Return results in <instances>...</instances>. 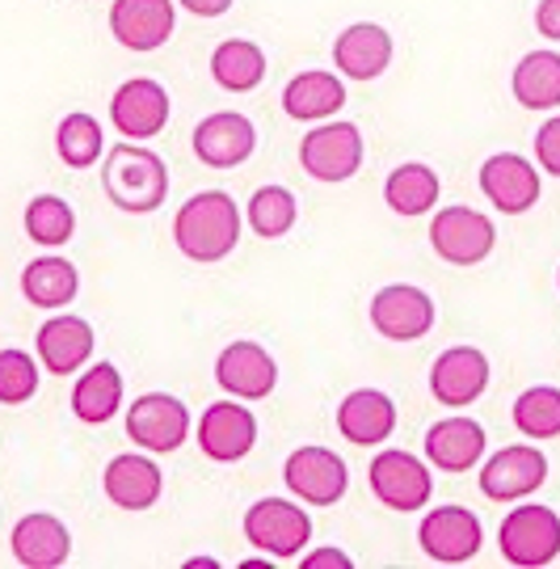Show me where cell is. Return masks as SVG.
I'll list each match as a JSON object with an SVG mask.
<instances>
[{
    "instance_id": "obj_28",
    "label": "cell",
    "mask_w": 560,
    "mask_h": 569,
    "mask_svg": "<svg viewBox=\"0 0 560 569\" xmlns=\"http://www.w3.org/2000/svg\"><path fill=\"white\" fill-rule=\"evenodd\" d=\"M122 406V376L114 363L89 367L72 388V409H77L80 422H110Z\"/></svg>"
},
{
    "instance_id": "obj_35",
    "label": "cell",
    "mask_w": 560,
    "mask_h": 569,
    "mask_svg": "<svg viewBox=\"0 0 560 569\" xmlns=\"http://www.w3.org/2000/svg\"><path fill=\"white\" fill-rule=\"evenodd\" d=\"M72 228H77V216H72V207L63 203L60 194H39V199H30V207H26V232H30V241L63 244L72 237Z\"/></svg>"
},
{
    "instance_id": "obj_18",
    "label": "cell",
    "mask_w": 560,
    "mask_h": 569,
    "mask_svg": "<svg viewBox=\"0 0 560 569\" xmlns=\"http://www.w3.org/2000/svg\"><path fill=\"white\" fill-rule=\"evenodd\" d=\"M216 380L223 392H232L240 401H261L279 385V367L258 342H232L216 359Z\"/></svg>"
},
{
    "instance_id": "obj_27",
    "label": "cell",
    "mask_w": 560,
    "mask_h": 569,
    "mask_svg": "<svg viewBox=\"0 0 560 569\" xmlns=\"http://www.w3.org/2000/svg\"><path fill=\"white\" fill-rule=\"evenodd\" d=\"M282 106H287L291 119L317 122L338 114L341 106H346V89H341L333 72H300L296 81L282 89Z\"/></svg>"
},
{
    "instance_id": "obj_7",
    "label": "cell",
    "mask_w": 560,
    "mask_h": 569,
    "mask_svg": "<svg viewBox=\"0 0 560 569\" xmlns=\"http://www.w3.org/2000/svg\"><path fill=\"white\" fill-rule=\"evenodd\" d=\"M548 481V456L531 443H514V448H501L493 460H484L480 468V493L489 502H519L527 493Z\"/></svg>"
},
{
    "instance_id": "obj_39",
    "label": "cell",
    "mask_w": 560,
    "mask_h": 569,
    "mask_svg": "<svg viewBox=\"0 0 560 569\" xmlns=\"http://www.w3.org/2000/svg\"><path fill=\"white\" fill-rule=\"evenodd\" d=\"M303 566H308V569H320V566L350 569V557H346L341 549H320V552H308V557H303Z\"/></svg>"
},
{
    "instance_id": "obj_3",
    "label": "cell",
    "mask_w": 560,
    "mask_h": 569,
    "mask_svg": "<svg viewBox=\"0 0 560 569\" xmlns=\"http://www.w3.org/2000/svg\"><path fill=\"white\" fill-rule=\"evenodd\" d=\"M498 549L519 569L552 566L560 557V515L552 507H514L501 519Z\"/></svg>"
},
{
    "instance_id": "obj_6",
    "label": "cell",
    "mask_w": 560,
    "mask_h": 569,
    "mask_svg": "<svg viewBox=\"0 0 560 569\" xmlns=\"http://www.w3.org/2000/svg\"><path fill=\"white\" fill-rule=\"evenodd\" d=\"M244 536L261 552H270L279 561H291L312 540V519H308V510H300L287 498H261L244 515Z\"/></svg>"
},
{
    "instance_id": "obj_15",
    "label": "cell",
    "mask_w": 560,
    "mask_h": 569,
    "mask_svg": "<svg viewBox=\"0 0 560 569\" xmlns=\"http://www.w3.org/2000/svg\"><path fill=\"white\" fill-rule=\"evenodd\" d=\"M253 443H258V418L237 401H216L199 418V448L220 465L244 460Z\"/></svg>"
},
{
    "instance_id": "obj_12",
    "label": "cell",
    "mask_w": 560,
    "mask_h": 569,
    "mask_svg": "<svg viewBox=\"0 0 560 569\" xmlns=\"http://www.w3.org/2000/svg\"><path fill=\"white\" fill-rule=\"evenodd\" d=\"M282 481L287 489L303 498L308 507H333L346 486H350V477H346V460H341L338 451L329 448H300L287 456V468H282Z\"/></svg>"
},
{
    "instance_id": "obj_5",
    "label": "cell",
    "mask_w": 560,
    "mask_h": 569,
    "mask_svg": "<svg viewBox=\"0 0 560 569\" xmlns=\"http://www.w3.org/2000/svg\"><path fill=\"white\" fill-rule=\"evenodd\" d=\"M367 481H371V493L380 498L383 507L400 510V515L426 510L430 493H434L430 468L421 465L413 451H400V448L380 451V456L371 460V468H367Z\"/></svg>"
},
{
    "instance_id": "obj_14",
    "label": "cell",
    "mask_w": 560,
    "mask_h": 569,
    "mask_svg": "<svg viewBox=\"0 0 560 569\" xmlns=\"http://www.w3.org/2000/svg\"><path fill=\"white\" fill-rule=\"evenodd\" d=\"M489 388V359L477 346H451L430 367V392L447 409H468Z\"/></svg>"
},
{
    "instance_id": "obj_9",
    "label": "cell",
    "mask_w": 560,
    "mask_h": 569,
    "mask_svg": "<svg viewBox=\"0 0 560 569\" xmlns=\"http://www.w3.org/2000/svg\"><path fill=\"white\" fill-rule=\"evenodd\" d=\"M434 317H439L434 300L413 283L383 287L371 300V326L388 342H418V338H426L434 329Z\"/></svg>"
},
{
    "instance_id": "obj_11",
    "label": "cell",
    "mask_w": 560,
    "mask_h": 569,
    "mask_svg": "<svg viewBox=\"0 0 560 569\" xmlns=\"http://www.w3.org/2000/svg\"><path fill=\"white\" fill-rule=\"evenodd\" d=\"M127 435H131V443L160 451V456L178 451L190 435V409L181 406L178 397L143 392L140 401H131V409H127Z\"/></svg>"
},
{
    "instance_id": "obj_33",
    "label": "cell",
    "mask_w": 560,
    "mask_h": 569,
    "mask_svg": "<svg viewBox=\"0 0 560 569\" xmlns=\"http://www.w3.org/2000/svg\"><path fill=\"white\" fill-rule=\"evenodd\" d=\"M296 216H300V207H296V194L287 186H261L258 194L249 199V224H253L261 241L287 237L296 228Z\"/></svg>"
},
{
    "instance_id": "obj_19",
    "label": "cell",
    "mask_w": 560,
    "mask_h": 569,
    "mask_svg": "<svg viewBox=\"0 0 560 569\" xmlns=\"http://www.w3.org/2000/svg\"><path fill=\"white\" fill-rule=\"evenodd\" d=\"M333 63L350 81H376L392 63V34L376 21H354L333 42Z\"/></svg>"
},
{
    "instance_id": "obj_30",
    "label": "cell",
    "mask_w": 560,
    "mask_h": 569,
    "mask_svg": "<svg viewBox=\"0 0 560 569\" xmlns=\"http://www.w3.org/2000/svg\"><path fill=\"white\" fill-rule=\"evenodd\" d=\"M211 77L228 89V93H249L258 89L266 77V51L249 39H228L216 47L211 56Z\"/></svg>"
},
{
    "instance_id": "obj_16",
    "label": "cell",
    "mask_w": 560,
    "mask_h": 569,
    "mask_svg": "<svg viewBox=\"0 0 560 569\" xmlns=\"http://www.w3.org/2000/svg\"><path fill=\"white\" fill-rule=\"evenodd\" d=\"M194 157L202 164H211V169H232V164L249 161L253 157V148H258V131H253V122L237 114V110H220V114H211V119H202L194 127Z\"/></svg>"
},
{
    "instance_id": "obj_4",
    "label": "cell",
    "mask_w": 560,
    "mask_h": 569,
    "mask_svg": "<svg viewBox=\"0 0 560 569\" xmlns=\"http://www.w3.org/2000/svg\"><path fill=\"white\" fill-rule=\"evenodd\" d=\"M430 244L442 262L477 266L493 253L498 228L477 207H442V211H434V224H430Z\"/></svg>"
},
{
    "instance_id": "obj_2",
    "label": "cell",
    "mask_w": 560,
    "mask_h": 569,
    "mask_svg": "<svg viewBox=\"0 0 560 569\" xmlns=\"http://www.w3.org/2000/svg\"><path fill=\"white\" fill-rule=\"evenodd\" d=\"M101 186L106 199L127 211V216H148L164 207L169 194V169L152 148H136V143H119L110 148V157L101 164Z\"/></svg>"
},
{
    "instance_id": "obj_26",
    "label": "cell",
    "mask_w": 560,
    "mask_h": 569,
    "mask_svg": "<svg viewBox=\"0 0 560 569\" xmlns=\"http://www.w3.org/2000/svg\"><path fill=\"white\" fill-rule=\"evenodd\" d=\"M510 89H514V102L527 106V110H557L560 51H531V56H522L514 77H510Z\"/></svg>"
},
{
    "instance_id": "obj_1",
    "label": "cell",
    "mask_w": 560,
    "mask_h": 569,
    "mask_svg": "<svg viewBox=\"0 0 560 569\" xmlns=\"http://www.w3.org/2000/svg\"><path fill=\"white\" fill-rule=\"evenodd\" d=\"M173 241L190 262H223L240 241V207L223 190H202L173 220Z\"/></svg>"
},
{
    "instance_id": "obj_36",
    "label": "cell",
    "mask_w": 560,
    "mask_h": 569,
    "mask_svg": "<svg viewBox=\"0 0 560 569\" xmlns=\"http://www.w3.org/2000/svg\"><path fill=\"white\" fill-rule=\"evenodd\" d=\"M39 392V367L26 350H0V406H26Z\"/></svg>"
},
{
    "instance_id": "obj_32",
    "label": "cell",
    "mask_w": 560,
    "mask_h": 569,
    "mask_svg": "<svg viewBox=\"0 0 560 569\" xmlns=\"http://www.w3.org/2000/svg\"><path fill=\"white\" fill-rule=\"evenodd\" d=\"M514 427L527 439H560V388L536 385L527 388L519 401H514Z\"/></svg>"
},
{
    "instance_id": "obj_24",
    "label": "cell",
    "mask_w": 560,
    "mask_h": 569,
    "mask_svg": "<svg viewBox=\"0 0 560 569\" xmlns=\"http://www.w3.org/2000/svg\"><path fill=\"white\" fill-rule=\"evenodd\" d=\"M101 486H106V498L122 510H148L157 507L160 489H164V477H160V468L148 460V456H114L110 465H106V477H101Z\"/></svg>"
},
{
    "instance_id": "obj_22",
    "label": "cell",
    "mask_w": 560,
    "mask_h": 569,
    "mask_svg": "<svg viewBox=\"0 0 560 569\" xmlns=\"http://www.w3.org/2000/svg\"><path fill=\"white\" fill-rule=\"evenodd\" d=\"M484 427L472 422V418H460V413H451V418H442L434 427L426 430V460L442 472H468V468L480 465V456H484Z\"/></svg>"
},
{
    "instance_id": "obj_37",
    "label": "cell",
    "mask_w": 560,
    "mask_h": 569,
    "mask_svg": "<svg viewBox=\"0 0 560 569\" xmlns=\"http://www.w3.org/2000/svg\"><path fill=\"white\" fill-rule=\"evenodd\" d=\"M536 164H540L543 173L560 178V114H552L536 131Z\"/></svg>"
},
{
    "instance_id": "obj_34",
    "label": "cell",
    "mask_w": 560,
    "mask_h": 569,
    "mask_svg": "<svg viewBox=\"0 0 560 569\" xmlns=\"http://www.w3.org/2000/svg\"><path fill=\"white\" fill-rule=\"evenodd\" d=\"M56 148H60L63 164H72V169H89V164H98L101 157V127L93 114H68L60 122V131H56Z\"/></svg>"
},
{
    "instance_id": "obj_8",
    "label": "cell",
    "mask_w": 560,
    "mask_h": 569,
    "mask_svg": "<svg viewBox=\"0 0 560 569\" xmlns=\"http://www.w3.org/2000/svg\"><path fill=\"white\" fill-rule=\"evenodd\" d=\"M303 173H312L317 182H346L354 178L362 164V136L354 122H324L317 131H308L300 143Z\"/></svg>"
},
{
    "instance_id": "obj_38",
    "label": "cell",
    "mask_w": 560,
    "mask_h": 569,
    "mask_svg": "<svg viewBox=\"0 0 560 569\" xmlns=\"http://www.w3.org/2000/svg\"><path fill=\"white\" fill-rule=\"evenodd\" d=\"M536 30L548 42H560V0H540L536 4Z\"/></svg>"
},
{
    "instance_id": "obj_23",
    "label": "cell",
    "mask_w": 560,
    "mask_h": 569,
    "mask_svg": "<svg viewBox=\"0 0 560 569\" xmlns=\"http://www.w3.org/2000/svg\"><path fill=\"white\" fill-rule=\"evenodd\" d=\"M93 355V326L84 317H51L39 329V359L51 376H72Z\"/></svg>"
},
{
    "instance_id": "obj_29",
    "label": "cell",
    "mask_w": 560,
    "mask_h": 569,
    "mask_svg": "<svg viewBox=\"0 0 560 569\" xmlns=\"http://www.w3.org/2000/svg\"><path fill=\"white\" fill-rule=\"evenodd\" d=\"M383 199L397 216H426L439 203V173L421 161L397 164L383 182Z\"/></svg>"
},
{
    "instance_id": "obj_17",
    "label": "cell",
    "mask_w": 560,
    "mask_h": 569,
    "mask_svg": "<svg viewBox=\"0 0 560 569\" xmlns=\"http://www.w3.org/2000/svg\"><path fill=\"white\" fill-rule=\"evenodd\" d=\"M110 119L127 140H152L164 131L169 122V93L164 84H157L152 77H136V81L119 84L114 102H110Z\"/></svg>"
},
{
    "instance_id": "obj_40",
    "label": "cell",
    "mask_w": 560,
    "mask_h": 569,
    "mask_svg": "<svg viewBox=\"0 0 560 569\" xmlns=\"http://www.w3.org/2000/svg\"><path fill=\"white\" fill-rule=\"evenodd\" d=\"M181 9H190V13H199V18H220L232 9V0H178Z\"/></svg>"
},
{
    "instance_id": "obj_13",
    "label": "cell",
    "mask_w": 560,
    "mask_h": 569,
    "mask_svg": "<svg viewBox=\"0 0 560 569\" xmlns=\"http://www.w3.org/2000/svg\"><path fill=\"white\" fill-rule=\"evenodd\" d=\"M540 173L543 169L519 152H498L480 164V190L501 216H522L540 203Z\"/></svg>"
},
{
    "instance_id": "obj_25",
    "label": "cell",
    "mask_w": 560,
    "mask_h": 569,
    "mask_svg": "<svg viewBox=\"0 0 560 569\" xmlns=\"http://www.w3.org/2000/svg\"><path fill=\"white\" fill-rule=\"evenodd\" d=\"M72 536L56 515H26L13 528V557L30 569H56L68 561Z\"/></svg>"
},
{
    "instance_id": "obj_20",
    "label": "cell",
    "mask_w": 560,
    "mask_h": 569,
    "mask_svg": "<svg viewBox=\"0 0 560 569\" xmlns=\"http://www.w3.org/2000/svg\"><path fill=\"white\" fill-rule=\"evenodd\" d=\"M110 30L131 51H157L173 34V0H114Z\"/></svg>"
},
{
    "instance_id": "obj_41",
    "label": "cell",
    "mask_w": 560,
    "mask_h": 569,
    "mask_svg": "<svg viewBox=\"0 0 560 569\" xmlns=\"http://www.w3.org/2000/svg\"><path fill=\"white\" fill-rule=\"evenodd\" d=\"M557 279H560V270H557Z\"/></svg>"
},
{
    "instance_id": "obj_10",
    "label": "cell",
    "mask_w": 560,
    "mask_h": 569,
    "mask_svg": "<svg viewBox=\"0 0 560 569\" xmlns=\"http://www.w3.org/2000/svg\"><path fill=\"white\" fill-rule=\"evenodd\" d=\"M480 519L472 510L463 507H439V510H426L418 528V545L430 561H442V566H463L472 561L480 552Z\"/></svg>"
},
{
    "instance_id": "obj_31",
    "label": "cell",
    "mask_w": 560,
    "mask_h": 569,
    "mask_svg": "<svg viewBox=\"0 0 560 569\" xmlns=\"http://www.w3.org/2000/svg\"><path fill=\"white\" fill-rule=\"evenodd\" d=\"M77 266L63 258H39L21 270V291L34 308H63L77 296Z\"/></svg>"
},
{
    "instance_id": "obj_21",
    "label": "cell",
    "mask_w": 560,
    "mask_h": 569,
    "mask_svg": "<svg viewBox=\"0 0 560 569\" xmlns=\"http://www.w3.org/2000/svg\"><path fill=\"white\" fill-rule=\"evenodd\" d=\"M338 430L350 443H359V448L388 443L392 430H397V406H392V397L380 392V388H359V392H350L338 409Z\"/></svg>"
}]
</instances>
